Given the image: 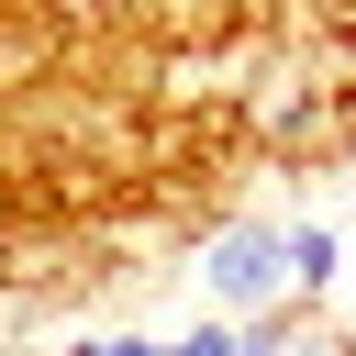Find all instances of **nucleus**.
Masks as SVG:
<instances>
[{"instance_id": "nucleus-1", "label": "nucleus", "mask_w": 356, "mask_h": 356, "mask_svg": "<svg viewBox=\"0 0 356 356\" xmlns=\"http://www.w3.org/2000/svg\"><path fill=\"white\" fill-rule=\"evenodd\" d=\"M200 289H211L234 323L278 312V300H289V222H222V234L200 245Z\"/></svg>"}, {"instance_id": "nucleus-2", "label": "nucleus", "mask_w": 356, "mask_h": 356, "mask_svg": "<svg viewBox=\"0 0 356 356\" xmlns=\"http://www.w3.org/2000/svg\"><path fill=\"white\" fill-rule=\"evenodd\" d=\"M334 278H345V234L334 222H289V300L312 312V300H334Z\"/></svg>"}, {"instance_id": "nucleus-3", "label": "nucleus", "mask_w": 356, "mask_h": 356, "mask_svg": "<svg viewBox=\"0 0 356 356\" xmlns=\"http://www.w3.org/2000/svg\"><path fill=\"white\" fill-rule=\"evenodd\" d=\"M67 356H167V334H78Z\"/></svg>"}, {"instance_id": "nucleus-4", "label": "nucleus", "mask_w": 356, "mask_h": 356, "mask_svg": "<svg viewBox=\"0 0 356 356\" xmlns=\"http://www.w3.org/2000/svg\"><path fill=\"white\" fill-rule=\"evenodd\" d=\"M167 356H245V334H234V323H189Z\"/></svg>"}]
</instances>
